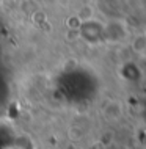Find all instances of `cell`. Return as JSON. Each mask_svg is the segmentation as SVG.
<instances>
[{"label":"cell","instance_id":"obj_3","mask_svg":"<svg viewBox=\"0 0 146 149\" xmlns=\"http://www.w3.org/2000/svg\"><path fill=\"white\" fill-rule=\"evenodd\" d=\"M75 16L80 19V21H82V24H83V22H88V21L93 17V8H91V6H83Z\"/></svg>","mask_w":146,"mask_h":149},{"label":"cell","instance_id":"obj_1","mask_svg":"<svg viewBox=\"0 0 146 149\" xmlns=\"http://www.w3.org/2000/svg\"><path fill=\"white\" fill-rule=\"evenodd\" d=\"M102 113H104V118L108 119V121H118L121 116H123V104L119 100H108L107 104L104 105L102 108Z\"/></svg>","mask_w":146,"mask_h":149},{"label":"cell","instance_id":"obj_2","mask_svg":"<svg viewBox=\"0 0 146 149\" xmlns=\"http://www.w3.org/2000/svg\"><path fill=\"white\" fill-rule=\"evenodd\" d=\"M132 50L137 52V54H143L146 52V35L141 33V35H137L132 41Z\"/></svg>","mask_w":146,"mask_h":149}]
</instances>
